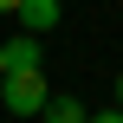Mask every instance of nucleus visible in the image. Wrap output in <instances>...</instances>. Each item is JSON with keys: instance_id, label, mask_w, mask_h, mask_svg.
Returning a JSON list of instances; mask_svg holds the SVG:
<instances>
[{"instance_id": "nucleus-1", "label": "nucleus", "mask_w": 123, "mask_h": 123, "mask_svg": "<svg viewBox=\"0 0 123 123\" xmlns=\"http://www.w3.org/2000/svg\"><path fill=\"white\" fill-rule=\"evenodd\" d=\"M6 52V78H0V104L13 110L19 123H32L45 110V97H52V84H45V52H39V39H6L0 45Z\"/></svg>"}, {"instance_id": "nucleus-2", "label": "nucleus", "mask_w": 123, "mask_h": 123, "mask_svg": "<svg viewBox=\"0 0 123 123\" xmlns=\"http://www.w3.org/2000/svg\"><path fill=\"white\" fill-rule=\"evenodd\" d=\"M13 19H19V32H26V39H39V32H52V26L65 19V6H58V0H19V13H13Z\"/></svg>"}, {"instance_id": "nucleus-3", "label": "nucleus", "mask_w": 123, "mask_h": 123, "mask_svg": "<svg viewBox=\"0 0 123 123\" xmlns=\"http://www.w3.org/2000/svg\"><path fill=\"white\" fill-rule=\"evenodd\" d=\"M39 123H91V110H84L78 97H65V91H58V97H45V110H39Z\"/></svg>"}, {"instance_id": "nucleus-4", "label": "nucleus", "mask_w": 123, "mask_h": 123, "mask_svg": "<svg viewBox=\"0 0 123 123\" xmlns=\"http://www.w3.org/2000/svg\"><path fill=\"white\" fill-rule=\"evenodd\" d=\"M91 123H123V110H117V104H110V110H97V117H91Z\"/></svg>"}, {"instance_id": "nucleus-5", "label": "nucleus", "mask_w": 123, "mask_h": 123, "mask_svg": "<svg viewBox=\"0 0 123 123\" xmlns=\"http://www.w3.org/2000/svg\"><path fill=\"white\" fill-rule=\"evenodd\" d=\"M0 13H19V0H0Z\"/></svg>"}, {"instance_id": "nucleus-6", "label": "nucleus", "mask_w": 123, "mask_h": 123, "mask_svg": "<svg viewBox=\"0 0 123 123\" xmlns=\"http://www.w3.org/2000/svg\"><path fill=\"white\" fill-rule=\"evenodd\" d=\"M117 110H123V71H117Z\"/></svg>"}, {"instance_id": "nucleus-7", "label": "nucleus", "mask_w": 123, "mask_h": 123, "mask_svg": "<svg viewBox=\"0 0 123 123\" xmlns=\"http://www.w3.org/2000/svg\"><path fill=\"white\" fill-rule=\"evenodd\" d=\"M0 78H6V52H0Z\"/></svg>"}]
</instances>
